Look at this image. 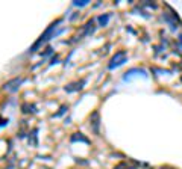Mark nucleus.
<instances>
[{"instance_id": "obj_1", "label": "nucleus", "mask_w": 182, "mask_h": 169, "mask_svg": "<svg viewBox=\"0 0 182 169\" xmlns=\"http://www.w3.org/2000/svg\"><path fill=\"white\" fill-rule=\"evenodd\" d=\"M126 59H127V53H126L125 50H118V51L111 57V60H109V64H108V68H109V69H114V68L120 67V65H123L126 62Z\"/></svg>"}, {"instance_id": "obj_2", "label": "nucleus", "mask_w": 182, "mask_h": 169, "mask_svg": "<svg viewBox=\"0 0 182 169\" xmlns=\"http://www.w3.org/2000/svg\"><path fill=\"white\" fill-rule=\"evenodd\" d=\"M56 24H59V20H58V21H55V23H52V24H50V26L47 27V30H46L44 33H43V35H41V36H40V39H38V41H36V42H35V44L32 45V48H31V51H36V48H38L40 45H41V44H44V42H46V41H47V39H50L49 36H50V35H52V32L55 30V27H56Z\"/></svg>"}, {"instance_id": "obj_3", "label": "nucleus", "mask_w": 182, "mask_h": 169, "mask_svg": "<svg viewBox=\"0 0 182 169\" xmlns=\"http://www.w3.org/2000/svg\"><path fill=\"white\" fill-rule=\"evenodd\" d=\"M90 125H91V130L96 133V135H99V127H100V113L97 112V110H94V112L91 113L90 116Z\"/></svg>"}, {"instance_id": "obj_4", "label": "nucleus", "mask_w": 182, "mask_h": 169, "mask_svg": "<svg viewBox=\"0 0 182 169\" xmlns=\"http://www.w3.org/2000/svg\"><path fill=\"white\" fill-rule=\"evenodd\" d=\"M22 82H23V79H20V77H15V79L6 82V83H5V86H3V89L9 91V92H15V91L18 89V86L22 85Z\"/></svg>"}, {"instance_id": "obj_5", "label": "nucleus", "mask_w": 182, "mask_h": 169, "mask_svg": "<svg viewBox=\"0 0 182 169\" xmlns=\"http://www.w3.org/2000/svg\"><path fill=\"white\" fill-rule=\"evenodd\" d=\"M84 85H85V80H82V82H76V83H70L68 86H65V91L67 92H74V91H79L84 88Z\"/></svg>"}, {"instance_id": "obj_6", "label": "nucleus", "mask_w": 182, "mask_h": 169, "mask_svg": "<svg viewBox=\"0 0 182 169\" xmlns=\"http://www.w3.org/2000/svg\"><path fill=\"white\" fill-rule=\"evenodd\" d=\"M74 140H80V142H84V144H90V139L85 137L82 133H74V135L71 136V142H74Z\"/></svg>"}, {"instance_id": "obj_7", "label": "nucleus", "mask_w": 182, "mask_h": 169, "mask_svg": "<svg viewBox=\"0 0 182 169\" xmlns=\"http://www.w3.org/2000/svg\"><path fill=\"white\" fill-rule=\"evenodd\" d=\"M93 32H94V20H90L84 27V35H91Z\"/></svg>"}, {"instance_id": "obj_8", "label": "nucleus", "mask_w": 182, "mask_h": 169, "mask_svg": "<svg viewBox=\"0 0 182 169\" xmlns=\"http://www.w3.org/2000/svg\"><path fill=\"white\" fill-rule=\"evenodd\" d=\"M109 14H105V15H100L99 17V23H100V26H106L108 24V21H109Z\"/></svg>"}, {"instance_id": "obj_9", "label": "nucleus", "mask_w": 182, "mask_h": 169, "mask_svg": "<svg viewBox=\"0 0 182 169\" xmlns=\"http://www.w3.org/2000/svg\"><path fill=\"white\" fill-rule=\"evenodd\" d=\"M73 5L74 6H85V5H88V0H76V2H73Z\"/></svg>"}, {"instance_id": "obj_10", "label": "nucleus", "mask_w": 182, "mask_h": 169, "mask_svg": "<svg viewBox=\"0 0 182 169\" xmlns=\"http://www.w3.org/2000/svg\"><path fill=\"white\" fill-rule=\"evenodd\" d=\"M114 169H132V168H129V166H127V163H125V162H123V163L117 165V166H115Z\"/></svg>"}, {"instance_id": "obj_11", "label": "nucleus", "mask_w": 182, "mask_h": 169, "mask_svg": "<svg viewBox=\"0 0 182 169\" xmlns=\"http://www.w3.org/2000/svg\"><path fill=\"white\" fill-rule=\"evenodd\" d=\"M65 109H67V107H65V106H62V107H61V110H59V112H58L55 116H59V115H62V113L65 112Z\"/></svg>"}, {"instance_id": "obj_12", "label": "nucleus", "mask_w": 182, "mask_h": 169, "mask_svg": "<svg viewBox=\"0 0 182 169\" xmlns=\"http://www.w3.org/2000/svg\"><path fill=\"white\" fill-rule=\"evenodd\" d=\"M179 42H181V45H182V35L179 36Z\"/></svg>"}]
</instances>
